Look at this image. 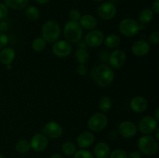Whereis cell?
I'll list each match as a JSON object with an SVG mask.
<instances>
[{"label": "cell", "mask_w": 159, "mask_h": 158, "mask_svg": "<svg viewBox=\"0 0 159 158\" xmlns=\"http://www.w3.org/2000/svg\"><path fill=\"white\" fill-rule=\"evenodd\" d=\"M49 158H64L63 156L59 153H54V154L51 155V156H49Z\"/></svg>", "instance_id": "41"}, {"label": "cell", "mask_w": 159, "mask_h": 158, "mask_svg": "<svg viewBox=\"0 0 159 158\" xmlns=\"http://www.w3.org/2000/svg\"><path fill=\"white\" fill-rule=\"evenodd\" d=\"M8 7L5 5V3L0 2V20L6 18L8 15Z\"/></svg>", "instance_id": "34"}, {"label": "cell", "mask_w": 159, "mask_h": 158, "mask_svg": "<svg viewBox=\"0 0 159 158\" xmlns=\"http://www.w3.org/2000/svg\"><path fill=\"white\" fill-rule=\"evenodd\" d=\"M157 128H158V121L153 116H144L138 123V129L144 135L152 134Z\"/></svg>", "instance_id": "7"}, {"label": "cell", "mask_w": 159, "mask_h": 158, "mask_svg": "<svg viewBox=\"0 0 159 158\" xmlns=\"http://www.w3.org/2000/svg\"><path fill=\"white\" fill-rule=\"evenodd\" d=\"M30 149V142L26 139H21L16 143V150L19 153H26Z\"/></svg>", "instance_id": "25"}, {"label": "cell", "mask_w": 159, "mask_h": 158, "mask_svg": "<svg viewBox=\"0 0 159 158\" xmlns=\"http://www.w3.org/2000/svg\"><path fill=\"white\" fill-rule=\"evenodd\" d=\"M77 74L80 76H85L88 73V69L85 64H79L76 68Z\"/></svg>", "instance_id": "36"}, {"label": "cell", "mask_w": 159, "mask_h": 158, "mask_svg": "<svg viewBox=\"0 0 159 158\" xmlns=\"http://www.w3.org/2000/svg\"><path fill=\"white\" fill-rule=\"evenodd\" d=\"M149 42L152 44H158L159 43V32L158 30L153 31L149 36Z\"/></svg>", "instance_id": "33"}, {"label": "cell", "mask_w": 159, "mask_h": 158, "mask_svg": "<svg viewBox=\"0 0 159 158\" xmlns=\"http://www.w3.org/2000/svg\"><path fill=\"white\" fill-rule=\"evenodd\" d=\"M88 127L91 131L99 132L103 130L108 124L107 116L100 112L95 113L88 120Z\"/></svg>", "instance_id": "6"}, {"label": "cell", "mask_w": 159, "mask_h": 158, "mask_svg": "<svg viewBox=\"0 0 159 158\" xmlns=\"http://www.w3.org/2000/svg\"><path fill=\"white\" fill-rule=\"evenodd\" d=\"M95 141V136L91 132L85 131L79 135L77 137L78 146L81 149H86L91 147Z\"/></svg>", "instance_id": "17"}, {"label": "cell", "mask_w": 159, "mask_h": 158, "mask_svg": "<svg viewBox=\"0 0 159 158\" xmlns=\"http://www.w3.org/2000/svg\"><path fill=\"white\" fill-rule=\"evenodd\" d=\"M81 26L87 30H93L97 26L98 21L94 15L91 14H85L82 15L80 20H79Z\"/></svg>", "instance_id": "19"}, {"label": "cell", "mask_w": 159, "mask_h": 158, "mask_svg": "<svg viewBox=\"0 0 159 158\" xmlns=\"http://www.w3.org/2000/svg\"><path fill=\"white\" fill-rule=\"evenodd\" d=\"M43 135L51 139H58L63 133L61 125L56 122H49L45 124L43 129Z\"/></svg>", "instance_id": "12"}, {"label": "cell", "mask_w": 159, "mask_h": 158, "mask_svg": "<svg viewBox=\"0 0 159 158\" xmlns=\"http://www.w3.org/2000/svg\"><path fill=\"white\" fill-rule=\"evenodd\" d=\"M127 158H141V153L139 151H132L127 154Z\"/></svg>", "instance_id": "37"}, {"label": "cell", "mask_w": 159, "mask_h": 158, "mask_svg": "<svg viewBox=\"0 0 159 158\" xmlns=\"http://www.w3.org/2000/svg\"><path fill=\"white\" fill-rule=\"evenodd\" d=\"M103 42L107 48L114 49L120 44V38L116 34H110L108 37H107V38L104 39Z\"/></svg>", "instance_id": "23"}, {"label": "cell", "mask_w": 159, "mask_h": 158, "mask_svg": "<svg viewBox=\"0 0 159 158\" xmlns=\"http://www.w3.org/2000/svg\"><path fill=\"white\" fill-rule=\"evenodd\" d=\"M154 18V12L152 9H148V8H145V9H142L141 11L138 16V20H139L141 24H148L150 23Z\"/></svg>", "instance_id": "22"}, {"label": "cell", "mask_w": 159, "mask_h": 158, "mask_svg": "<svg viewBox=\"0 0 159 158\" xmlns=\"http://www.w3.org/2000/svg\"><path fill=\"white\" fill-rule=\"evenodd\" d=\"M74 158H94L92 153L85 149L77 150L74 154Z\"/></svg>", "instance_id": "30"}, {"label": "cell", "mask_w": 159, "mask_h": 158, "mask_svg": "<svg viewBox=\"0 0 159 158\" xmlns=\"http://www.w3.org/2000/svg\"><path fill=\"white\" fill-rule=\"evenodd\" d=\"M155 119H156L157 121L159 120V108H158L156 109V111H155Z\"/></svg>", "instance_id": "43"}, {"label": "cell", "mask_w": 159, "mask_h": 158, "mask_svg": "<svg viewBox=\"0 0 159 158\" xmlns=\"http://www.w3.org/2000/svg\"><path fill=\"white\" fill-rule=\"evenodd\" d=\"M30 148L34 151H43L48 145V137L42 133H37L31 138L30 141Z\"/></svg>", "instance_id": "13"}, {"label": "cell", "mask_w": 159, "mask_h": 158, "mask_svg": "<svg viewBox=\"0 0 159 158\" xmlns=\"http://www.w3.org/2000/svg\"><path fill=\"white\" fill-rule=\"evenodd\" d=\"M61 151L65 156H74L75 152L77 151V148L74 143L71 141H66L61 146Z\"/></svg>", "instance_id": "24"}, {"label": "cell", "mask_w": 159, "mask_h": 158, "mask_svg": "<svg viewBox=\"0 0 159 158\" xmlns=\"http://www.w3.org/2000/svg\"><path fill=\"white\" fill-rule=\"evenodd\" d=\"M138 149L141 153L153 156L158 151V142L154 136L144 135L138 139Z\"/></svg>", "instance_id": "2"}, {"label": "cell", "mask_w": 159, "mask_h": 158, "mask_svg": "<svg viewBox=\"0 0 159 158\" xmlns=\"http://www.w3.org/2000/svg\"><path fill=\"white\" fill-rule=\"evenodd\" d=\"M131 51L137 57H144L150 51V45L144 40H137L132 44Z\"/></svg>", "instance_id": "15"}, {"label": "cell", "mask_w": 159, "mask_h": 158, "mask_svg": "<svg viewBox=\"0 0 159 158\" xmlns=\"http://www.w3.org/2000/svg\"><path fill=\"white\" fill-rule=\"evenodd\" d=\"M83 29L79 22L69 20L64 26V36L67 41L77 43L82 39Z\"/></svg>", "instance_id": "3"}, {"label": "cell", "mask_w": 159, "mask_h": 158, "mask_svg": "<svg viewBox=\"0 0 159 158\" xmlns=\"http://www.w3.org/2000/svg\"><path fill=\"white\" fill-rule=\"evenodd\" d=\"M110 158H127V153L123 149H116L110 153Z\"/></svg>", "instance_id": "31"}, {"label": "cell", "mask_w": 159, "mask_h": 158, "mask_svg": "<svg viewBox=\"0 0 159 158\" xmlns=\"http://www.w3.org/2000/svg\"><path fill=\"white\" fill-rule=\"evenodd\" d=\"M35 1L40 5H44L48 3V2H50V0H35Z\"/></svg>", "instance_id": "42"}, {"label": "cell", "mask_w": 159, "mask_h": 158, "mask_svg": "<svg viewBox=\"0 0 159 158\" xmlns=\"http://www.w3.org/2000/svg\"><path fill=\"white\" fill-rule=\"evenodd\" d=\"M104 40V34L102 31L98 29L90 30L85 35V42L87 46L90 47H97L99 46Z\"/></svg>", "instance_id": "10"}, {"label": "cell", "mask_w": 159, "mask_h": 158, "mask_svg": "<svg viewBox=\"0 0 159 158\" xmlns=\"http://www.w3.org/2000/svg\"><path fill=\"white\" fill-rule=\"evenodd\" d=\"M141 29V24L133 19H125L119 25V30L125 37H132L138 33Z\"/></svg>", "instance_id": "5"}, {"label": "cell", "mask_w": 159, "mask_h": 158, "mask_svg": "<svg viewBox=\"0 0 159 158\" xmlns=\"http://www.w3.org/2000/svg\"><path fill=\"white\" fill-rule=\"evenodd\" d=\"M147 99L141 95L134 96L130 101V108L136 113H142L147 109Z\"/></svg>", "instance_id": "16"}, {"label": "cell", "mask_w": 159, "mask_h": 158, "mask_svg": "<svg viewBox=\"0 0 159 158\" xmlns=\"http://www.w3.org/2000/svg\"><path fill=\"white\" fill-rule=\"evenodd\" d=\"M26 16L30 20H37L40 17V10L35 6H28L25 11Z\"/></svg>", "instance_id": "29"}, {"label": "cell", "mask_w": 159, "mask_h": 158, "mask_svg": "<svg viewBox=\"0 0 159 158\" xmlns=\"http://www.w3.org/2000/svg\"><path fill=\"white\" fill-rule=\"evenodd\" d=\"M98 15L101 19L105 20H110L114 18L116 14V8L110 2H104L99 6L97 9Z\"/></svg>", "instance_id": "11"}, {"label": "cell", "mask_w": 159, "mask_h": 158, "mask_svg": "<svg viewBox=\"0 0 159 158\" xmlns=\"http://www.w3.org/2000/svg\"><path fill=\"white\" fill-rule=\"evenodd\" d=\"M42 36L47 43L56 42L61 36L60 25L54 20L47 21L42 26Z\"/></svg>", "instance_id": "4"}, {"label": "cell", "mask_w": 159, "mask_h": 158, "mask_svg": "<svg viewBox=\"0 0 159 158\" xmlns=\"http://www.w3.org/2000/svg\"><path fill=\"white\" fill-rule=\"evenodd\" d=\"M8 29V24L5 21H0V33L6 32Z\"/></svg>", "instance_id": "39"}, {"label": "cell", "mask_w": 159, "mask_h": 158, "mask_svg": "<svg viewBox=\"0 0 159 158\" xmlns=\"http://www.w3.org/2000/svg\"><path fill=\"white\" fill-rule=\"evenodd\" d=\"M90 76L96 85L102 88H106L113 83L115 74L111 67L107 64H101L92 68Z\"/></svg>", "instance_id": "1"}, {"label": "cell", "mask_w": 159, "mask_h": 158, "mask_svg": "<svg viewBox=\"0 0 159 158\" xmlns=\"http://www.w3.org/2000/svg\"><path fill=\"white\" fill-rule=\"evenodd\" d=\"M127 60L126 53L122 50H115L109 55L108 61L111 68L120 69L124 66Z\"/></svg>", "instance_id": "9"}, {"label": "cell", "mask_w": 159, "mask_h": 158, "mask_svg": "<svg viewBox=\"0 0 159 158\" xmlns=\"http://www.w3.org/2000/svg\"><path fill=\"white\" fill-rule=\"evenodd\" d=\"M81 17H82V14H81L80 11H79L78 9H71L69 12V18L71 21L79 22Z\"/></svg>", "instance_id": "32"}, {"label": "cell", "mask_w": 159, "mask_h": 158, "mask_svg": "<svg viewBox=\"0 0 159 158\" xmlns=\"http://www.w3.org/2000/svg\"><path fill=\"white\" fill-rule=\"evenodd\" d=\"M159 131H158V128H157L156 129H155V139H157V140L158 141V139H159Z\"/></svg>", "instance_id": "44"}, {"label": "cell", "mask_w": 159, "mask_h": 158, "mask_svg": "<svg viewBox=\"0 0 159 158\" xmlns=\"http://www.w3.org/2000/svg\"><path fill=\"white\" fill-rule=\"evenodd\" d=\"M110 153V147L105 142H99L95 146L94 154L96 158H108Z\"/></svg>", "instance_id": "20"}, {"label": "cell", "mask_w": 159, "mask_h": 158, "mask_svg": "<svg viewBox=\"0 0 159 158\" xmlns=\"http://www.w3.org/2000/svg\"><path fill=\"white\" fill-rule=\"evenodd\" d=\"M9 43V38L4 33H0V50L6 47Z\"/></svg>", "instance_id": "35"}, {"label": "cell", "mask_w": 159, "mask_h": 158, "mask_svg": "<svg viewBox=\"0 0 159 158\" xmlns=\"http://www.w3.org/2000/svg\"><path fill=\"white\" fill-rule=\"evenodd\" d=\"M30 0H4L7 7L15 10H21L27 7Z\"/></svg>", "instance_id": "21"}, {"label": "cell", "mask_w": 159, "mask_h": 158, "mask_svg": "<svg viewBox=\"0 0 159 158\" xmlns=\"http://www.w3.org/2000/svg\"><path fill=\"white\" fill-rule=\"evenodd\" d=\"M136 125L131 121H124L120 123L118 126V132L122 137L129 139L132 138L136 135L137 133Z\"/></svg>", "instance_id": "14"}, {"label": "cell", "mask_w": 159, "mask_h": 158, "mask_svg": "<svg viewBox=\"0 0 159 158\" xmlns=\"http://www.w3.org/2000/svg\"><path fill=\"white\" fill-rule=\"evenodd\" d=\"M75 58L78 63H79L80 64H85V63L88 62L89 59V54L86 49L79 48L75 52Z\"/></svg>", "instance_id": "26"}, {"label": "cell", "mask_w": 159, "mask_h": 158, "mask_svg": "<svg viewBox=\"0 0 159 158\" xmlns=\"http://www.w3.org/2000/svg\"><path fill=\"white\" fill-rule=\"evenodd\" d=\"M78 46H79V47L80 48V49H85L87 46V45H86V43H85V40H80L79 41V45H78Z\"/></svg>", "instance_id": "40"}, {"label": "cell", "mask_w": 159, "mask_h": 158, "mask_svg": "<svg viewBox=\"0 0 159 158\" xmlns=\"http://www.w3.org/2000/svg\"><path fill=\"white\" fill-rule=\"evenodd\" d=\"M16 57V52L12 47H4L0 50V63L9 65L12 63Z\"/></svg>", "instance_id": "18"}, {"label": "cell", "mask_w": 159, "mask_h": 158, "mask_svg": "<svg viewBox=\"0 0 159 158\" xmlns=\"http://www.w3.org/2000/svg\"><path fill=\"white\" fill-rule=\"evenodd\" d=\"M113 102L109 96H102L99 102V108L103 112H107L111 108Z\"/></svg>", "instance_id": "27"}, {"label": "cell", "mask_w": 159, "mask_h": 158, "mask_svg": "<svg viewBox=\"0 0 159 158\" xmlns=\"http://www.w3.org/2000/svg\"><path fill=\"white\" fill-rule=\"evenodd\" d=\"M52 51L57 57L64 58L67 57L72 52V47L71 44L66 40H57L54 42L52 46Z\"/></svg>", "instance_id": "8"}, {"label": "cell", "mask_w": 159, "mask_h": 158, "mask_svg": "<svg viewBox=\"0 0 159 158\" xmlns=\"http://www.w3.org/2000/svg\"><path fill=\"white\" fill-rule=\"evenodd\" d=\"M110 1H111V2H114V1H116V0H110Z\"/></svg>", "instance_id": "47"}, {"label": "cell", "mask_w": 159, "mask_h": 158, "mask_svg": "<svg viewBox=\"0 0 159 158\" xmlns=\"http://www.w3.org/2000/svg\"><path fill=\"white\" fill-rule=\"evenodd\" d=\"M93 1H96V2H100V1H102V0H93Z\"/></svg>", "instance_id": "46"}, {"label": "cell", "mask_w": 159, "mask_h": 158, "mask_svg": "<svg viewBox=\"0 0 159 158\" xmlns=\"http://www.w3.org/2000/svg\"><path fill=\"white\" fill-rule=\"evenodd\" d=\"M0 158H5V157H4V156H2V154H0Z\"/></svg>", "instance_id": "45"}, {"label": "cell", "mask_w": 159, "mask_h": 158, "mask_svg": "<svg viewBox=\"0 0 159 158\" xmlns=\"http://www.w3.org/2000/svg\"><path fill=\"white\" fill-rule=\"evenodd\" d=\"M47 42L43 37H37L33 40L32 49L35 52H41L46 48Z\"/></svg>", "instance_id": "28"}, {"label": "cell", "mask_w": 159, "mask_h": 158, "mask_svg": "<svg viewBox=\"0 0 159 158\" xmlns=\"http://www.w3.org/2000/svg\"><path fill=\"white\" fill-rule=\"evenodd\" d=\"M152 9L153 12L158 14L159 13V0H155L152 3Z\"/></svg>", "instance_id": "38"}]
</instances>
